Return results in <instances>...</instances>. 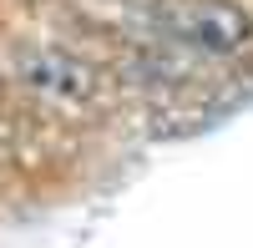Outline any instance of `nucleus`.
I'll list each match as a JSON object with an SVG mask.
<instances>
[{
	"label": "nucleus",
	"instance_id": "obj_2",
	"mask_svg": "<svg viewBox=\"0 0 253 248\" xmlns=\"http://www.w3.org/2000/svg\"><path fill=\"white\" fill-rule=\"evenodd\" d=\"M20 81L46 96H66V101H81L91 96L96 86V71L86 66V61H76L66 51H31L26 61H20Z\"/></svg>",
	"mask_w": 253,
	"mask_h": 248
},
{
	"label": "nucleus",
	"instance_id": "obj_1",
	"mask_svg": "<svg viewBox=\"0 0 253 248\" xmlns=\"http://www.w3.org/2000/svg\"><path fill=\"white\" fill-rule=\"evenodd\" d=\"M147 26L162 41L203 51V56H233L253 41V20L228 0H152Z\"/></svg>",
	"mask_w": 253,
	"mask_h": 248
}]
</instances>
